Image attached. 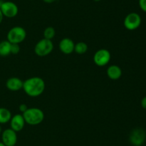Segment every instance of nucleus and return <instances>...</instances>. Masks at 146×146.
I'll return each instance as SVG.
<instances>
[{"label":"nucleus","instance_id":"obj_1","mask_svg":"<svg viewBox=\"0 0 146 146\" xmlns=\"http://www.w3.org/2000/svg\"><path fill=\"white\" fill-rule=\"evenodd\" d=\"M45 87V82L41 77H32L24 81L22 89L29 97H36L43 94Z\"/></svg>","mask_w":146,"mask_h":146},{"label":"nucleus","instance_id":"obj_2","mask_svg":"<svg viewBox=\"0 0 146 146\" xmlns=\"http://www.w3.org/2000/svg\"><path fill=\"white\" fill-rule=\"evenodd\" d=\"M22 115L26 123L29 125H38L44 120V113L42 110L38 107H29L27 109Z\"/></svg>","mask_w":146,"mask_h":146},{"label":"nucleus","instance_id":"obj_3","mask_svg":"<svg viewBox=\"0 0 146 146\" xmlns=\"http://www.w3.org/2000/svg\"><path fill=\"white\" fill-rule=\"evenodd\" d=\"M27 31L25 29L20 26H15L9 30L7 35V40L11 44H20L25 40Z\"/></svg>","mask_w":146,"mask_h":146},{"label":"nucleus","instance_id":"obj_4","mask_svg":"<svg viewBox=\"0 0 146 146\" xmlns=\"http://www.w3.org/2000/svg\"><path fill=\"white\" fill-rule=\"evenodd\" d=\"M54 50V43L51 40L41 39L36 44L34 47V52L38 57H46L52 52Z\"/></svg>","mask_w":146,"mask_h":146},{"label":"nucleus","instance_id":"obj_5","mask_svg":"<svg viewBox=\"0 0 146 146\" xmlns=\"http://www.w3.org/2000/svg\"><path fill=\"white\" fill-rule=\"evenodd\" d=\"M141 17L138 13L131 12L127 14L123 21L124 27L129 31H133L139 28L141 24Z\"/></svg>","mask_w":146,"mask_h":146},{"label":"nucleus","instance_id":"obj_6","mask_svg":"<svg viewBox=\"0 0 146 146\" xmlns=\"http://www.w3.org/2000/svg\"><path fill=\"white\" fill-rule=\"evenodd\" d=\"M146 140V132L141 127H137L131 132L129 140L133 146H141Z\"/></svg>","mask_w":146,"mask_h":146},{"label":"nucleus","instance_id":"obj_7","mask_svg":"<svg viewBox=\"0 0 146 146\" xmlns=\"http://www.w3.org/2000/svg\"><path fill=\"white\" fill-rule=\"evenodd\" d=\"M94 62L98 67H104L109 63L111 54L109 50L106 49H100L97 50L94 55Z\"/></svg>","mask_w":146,"mask_h":146},{"label":"nucleus","instance_id":"obj_8","mask_svg":"<svg viewBox=\"0 0 146 146\" xmlns=\"http://www.w3.org/2000/svg\"><path fill=\"white\" fill-rule=\"evenodd\" d=\"M4 17L7 18H14L18 14L19 8L13 1H4L0 7Z\"/></svg>","mask_w":146,"mask_h":146},{"label":"nucleus","instance_id":"obj_9","mask_svg":"<svg viewBox=\"0 0 146 146\" xmlns=\"http://www.w3.org/2000/svg\"><path fill=\"white\" fill-rule=\"evenodd\" d=\"M1 142L6 146H15L17 143V132L11 128H7L1 133Z\"/></svg>","mask_w":146,"mask_h":146},{"label":"nucleus","instance_id":"obj_10","mask_svg":"<svg viewBox=\"0 0 146 146\" xmlns=\"http://www.w3.org/2000/svg\"><path fill=\"white\" fill-rule=\"evenodd\" d=\"M9 123L10 128L12 129L17 133L21 131L24 129V125L26 124L25 120H24L22 114H17L12 116Z\"/></svg>","mask_w":146,"mask_h":146},{"label":"nucleus","instance_id":"obj_11","mask_svg":"<svg viewBox=\"0 0 146 146\" xmlns=\"http://www.w3.org/2000/svg\"><path fill=\"white\" fill-rule=\"evenodd\" d=\"M75 43L71 39L66 37L62 39L58 44L60 51L65 54H70L74 52Z\"/></svg>","mask_w":146,"mask_h":146},{"label":"nucleus","instance_id":"obj_12","mask_svg":"<svg viewBox=\"0 0 146 146\" xmlns=\"http://www.w3.org/2000/svg\"><path fill=\"white\" fill-rule=\"evenodd\" d=\"M23 84H24V81L17 77H10L6 82L7 88L12 92L19 91L23 88Z\"/></svg>","mask_w":146,"mask_h":146},{"label":"nucleus","instance_id":"obj_13","mask_svg":"<svg viewBox=\"0 0 146 146\" xmlns=\"http://www.w3.org/2000/svg\"><path fill=\"white\" fill-rule=\"evenodd\" d=\"M107 75L111 80H118L122 76V70L119 66L113 64L107 68Z\"/></svg>","mask_w":146,"mask_h":146},{"label":"nucleus","instance_id":"obj_14","mask_svg":"<svg viewBox=\"0 0 146 146\" xmlns=\"http://www.w3.org/2000/svg\"><path fill=\"white\" fill-rule=\"evenodd\" d=\"M11 43L8 40L0 42V56L7 57L11 54Z\"/></svg>","mask_w":146,"mask_h":146},{"label":"nucleus","instance_id":"obj_15","mask_svg":"<svg viewBox=\"0 0 146 146\" xmlns=\"http://www.w3.org/2000/svg\"><path fill=\"white\" fill-rule=\"evenodd\" d=\"M11 113L6 107H0V125L9 123L11 120Z\"/></svg>","mask_w":146,"mask_h":146},{"label":"nucleus","instance_id":"obj_16","mask_svg":"<svg viewBox=\"0 0 146 146\" xmlns=\"http://www.w3.org/2000/svg\"><path fill=\"white\" fill-rule=\"evenodd\" d=\"M88 44L84 42H79L75 44L74 47V52L78 54H84L88 51Z\"/></svg>","mask_w":146,"mask_h":146},{"label":"nucleus","instance_id":"obj_17","mask_svg":"<svg viewBox=\"0 0 146 146\" xmlns=\"http://www.w3.org/2000/svg\"><path fill=\"white\" fill-rule=\"evenodd\" d=\"M56 30L53 27H48L44 31V38L46 40H52V39L55 37Z\"/></svg>","mask_w":146,"mask_h":146},{"label":"nucleus","instance_id":"obj_18","mask_svg":"<svg viewBox=\"0 0 146 146\" xmlns=\"http://www.w3.org/2000/svg\"><path fill=\"white\" fill-rule=\"evenodd\" d=\"M19 44H11V54H17L20 52Z\"/></svg>","mask_w":146,"mask_h":146},{"label":"nucleus","instance_id":"obj_19","mask_svg":"<svg viewBox=\"0 0 146 146\" xmlns=\"http://www.w3.org/2000/svg\"><path fill=\"white\" fill-rule=\"evenodd\" d=\"M138 4H139L140 8L144 12H146V0H139L138 1Z\"/></svg>","mask_w":146,"mask_h":146},{"label":"nucleus","instance_id":"obj_20","mask_svg":"<svg viewBox=\"0 0 146 146\" xmlns=\"http://www.w3.org/2000/svg\"><path fill=\"white\" fill-rule=\"evenodd\" d=\"M28 108H29L28 106H27L26 104H24V103L21 104L19 105V111L22 113H24Z\"/></svg>","mask_w":146,"mask_h":146},{"label":"nucleus","instance_id":"obj_21","mask_svg":"<svg viewBox=\"0 0 146 146\" xmlns=\"http://www.w3.org/2000/svg\"><path fill=\"white\" fill-rule=\"evenodd\" d=\"M141 106H142L143 108L146 110V96L145 97H144L141 100Z\"/></svg>","mask_w":146,"mask_h":146},{"label":"nucleus","instance_id":"obj_22","mask_svg":"<svg viewBox=\"0 0 146 146\" xmlns=\"http://www.w3.org/2000/svg\"><path fill=\"white\" fill-rule=\"evenodd\" d=\"M56 0H43V1H44L45 3H47V4H52V3L55 2Z\"/></svg>","mask_w":146,"mask_h":146},{"label":"nucleus","instance_id":"obj_23","mask_svg":"<svg viewBox=\"0 0 146 146\" xmlns=\"http://www.w3.org/2000/svg\"><path fill=\"white\" fill-rule=\"evenodd\" d=\"M3 19H4V15H3L2 12H1V9H0V24H1V23L2 22Z\"/></svg>","mask_w":146,"mask_h":146},{"label":"nucleus","instance_id":"obj_24","mask_svg":"<svg viewBox=\"0 0 146 146\" xmlns=\"http://www.w3.org/2000/svg\"><path fill=\"white\" fill-rule=\"evenodd\" d=\"M0 146H6V145L2 143V142H0Z\"/></svg>","mask_w":146,"mask_h":146},{"label":"nucleus","instance_id":"obj_25","mask_svg":"<svg viewBox=\"0 0 146 146\" xmlns=\"http://www.w3.org/2000/svg\"><path fill=\"white\" fill-rule=\"evenodd\" d=\"M1 133H2V128H1V126L0 125V135L1 134Z\"/></svg>","mask_w":146,"mask_h":146},{"label":"nucleus","instance_id":"obj_26","mask_svg":"<svg viewBox=\"0 0 146 146\" xmlns=\"http://www.w3.org/2000/svg\"><path fill=\"white\" fill-rule=\"evenodd\" d=\"M94 1H96V2H98V1H101V0H94Z\"/></svg>","mask_w":146,"mask_h":146},{"label":"nucleus","instance_id":"obj_27","mask_svg":"<svg viewBox=\"0 0 146 146\" xmlns=\"http://www.w3.org/2000/svg\"><path fill=\"white\" fill-rule=\"evenodd\" d=\"M41 146H44V145H41Z\"/></svg>","mask_w":146,"mask_h":146}]
</instances>
